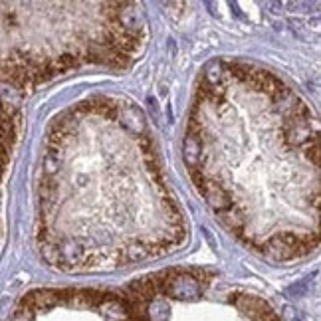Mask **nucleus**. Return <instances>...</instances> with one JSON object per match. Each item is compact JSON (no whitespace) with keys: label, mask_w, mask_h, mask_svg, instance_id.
I'll list each match as a JSON object with an SVG mask.
<instances>
[{"label":"nucleus","mask_w":321,"mask_h":321,"mask_svg":"<svg viewBox=\"0 0 321 321\" xmlns=\"http://www.w3.org/2000/svg\"><path fill=\"white\" fill-rule=\"evenodd\" d=\"M165 289L173 297H181V299H197L201 295V283L197 278H193L189 274L175 276L173 280H167Z\"/></svg>","instance_id":"1"}]
</instances>
